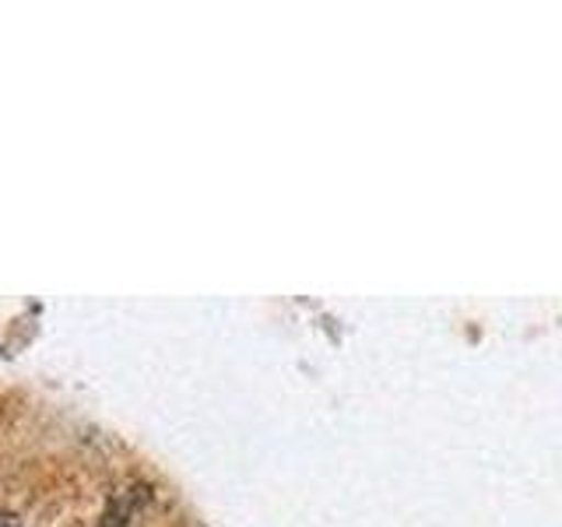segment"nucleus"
I'll list each match as a JSON object with an SVG mask.
<instances>
[{
  "label": "nucleus",
  "instance_id": "f257e3e1",
  "mask_svg": "<svg viewBox=\"0 0 562 527\" xmlns=\"http://www.w3.org/2000/svg\"><path fill=\"white\" fill-rule=\"evenodd\" d=\"M0 527H18V517L14 514H0Z\"/></svg>",
  "mask_w": 562,
  "mask_h": 527
}]
</instances>
